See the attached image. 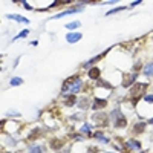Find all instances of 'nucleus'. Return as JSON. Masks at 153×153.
<instances>
[{
	"label": "nucleus",
	"instance_id": "1",
	"mask_svg": "<svg viewBox=\"0 0 153 153\" xmlns=\"http://www.w3.org/2000/svg\"><path fill=\"white\" fill-rule=\"evenodd\" d=\"M80 87H81V78L80 76H71V78H68L65 81V84H63V92L66 94L68 92H72L74 95L80 91Z\"/></svg>",
	"mask_w": 153,
	"mask_h": 153
},
{
	"label": "nucleus",
	"instance_id": "2",
	"mask_svg": "<svg viewBox=\"0 0 153 153\" xmlns=\"http://www.w3.org/2000/svg\"><path fill=\"white\" fill-rule=\"evenodd\" d=\"M109 118L113 121L115 127H126V124H127V120H126L124 115L121 113V109H120V107L113 109V110L110 112V115H109Z\"/></svg>",
	"mask_w": 153,
	"mask_h": 153
},
{
	"label": "nucleus",
	"instance_id": "3",
	"mask_svg": "<svg viewBox=\"0 0 153 153\" xmlns=\"http://www.w3.org/2000/svg\"><path fill=\"white\" fill-rule=\"evenodd\" d=\"M147 87V84H136L132 91H130V100H132V104H136L138 101H139V98H141V92L139 91H144V89Z\"/></svg>",
	"mask_w": 153,
	"mask_h": 153
},
{
	"label": "nucleus",
	"instance_id": "4",
	"mask_svg": "<svg viewBox=\"0 0 153 153\" xmlns=\"http://www.w3.org/2000/svg\"><path fill=\"white\" fill-rule=\"evenodd\" d=\"M107 52H109V49H107V51H104V52H101V54H98L97 57L91 58V60H89V61H86V63H84V68H91L92 65H95L97 61H100L101 58H104V57L107 55Z\"/></svg>",
	"mask_w": 153,
	"mask_h": 153
},
{
	"label": "nucleus",
	"instance_id": "5",
	"mask_svg": "<svg viewBox=\"0 0 153 153\" xmlns=\"http://www.w3.org/2000/svg\"><path fill=\"white\" fill-rule=\"evenodd\" d=\"M81 34L80 32H69L68 35H66V40H68V43H76L78 40H81Z\"/></svg>",
	"mask_w": 153,
	"mask_h": 153
},
{
	"label": "nucleus",
	"instance_id": "6",
	"mask_svg": "<svg viewBox=\"0 0 153 153\" xmlns=\"http://www.w3.org/2000/svg\"><path fill=\"white\" fill-rule=\"evenodd\" d=\"M107 104V101L106 100H101V98H95L94 100V103H92V109L94 110H98V109H104Z\"/></svg>",
	"mask_w": 153,
	"mask_h": 153
},
{
	"label": "nucleus",
	"instance_id": "7",
	"mask_svg": "<svg viewBox=\"0 0 153 153\" xmlns=\"http://www.w3.org/2000/svg\"><path fill=\"white\" fill-rule=\"evenodd\" d=\"M94 121H95L98 126H106V124H107V118H106V115H101V113L94 115Z\"/></svg>",
	"mask_w": 153,
	"mask_h": 153
},
{
	"label": "nucleus",
	"instance_id": "8",
	"mask_svg": "<svg viewBox=\"0 0 153 153\" xmlns=\"http://www.w3.org/2000/svg\"><path fill=\"white\" fill-rule=\"evenodd\" d=\"M87 75H89L91 80H98L100 75H101V71H100V68H92V69H89Z\"/></svg>",
	"mask_w": 153,
	"mask_h": 153
},
{
	"label": "nucleus",
	"instance_id": "9",
	"mask_svg": "<svg viewBox=\"0 0 153 153\" xmlns=\"http://www.w3.org/2000/svg\"><path fill=\"white\" fill-rule=\"evenodd\" d=\"M78 11H81L80 8H72V9H66V11H63V12H60V14H57L55 17H52V19H60V17H63V16H68V14H75V12H78Z\"/></svg>",
	"mask_w": 153,
	"mask_h": 153
},
{
	"label": "nucleus",
	"instance_id": "10",
	"mask_svg": "<svg viewBox=\"0 0 153 153\" xmlns=\"http://www.w3.org/2000/svg\"><path fill=\"white\" fill-rule=\"evenodd\" d=\"M6 19H11V20H17V22H22V23H29V20L26 17H22V16H17V14H8Z\"/></svg>",
	"mask_w": 153,
	"mask_h": 153
},
{
	"label": "nucleus",
	"instance_id": "11",
	"mask_svg": "<svg viewBox=\"0 0 153 153\" xmlns=\"http://www.w3.org/2000/svg\"><path fill=\"white\" fill-rule=\"evenodd\" d=\"M136 76H138L136 74H132V75H129V76H126V80L123 81V86H124V87H129V86L136 80Z\"/></svg>",
	"mask_w": 153,
	"mask_h": 153
},
{
	"label": "nucleus",
	"instance_id": "12",
	"mask_svg": "<svg viewBox=\"0 0 153 153\" xmlns=\"http://www.w3.org/2000/svg\"><path fill=\"white\" fill-rule=\"evenodd\" d=\"M63 146H65V141H61V139H52V141H51V147H52L54 150H58Z\"/></svg>",
	"mask_w": 153,
	"mask_h": 153
},
{
	"label": "nucleus",
	"instance_id": "13",
	"mask_svg": "<svg viewBox=\"0 0 153 153\" xmlns=\"http://www.w3.org/2000/svg\"><path fill=\"white\" fill-rule=\"evenodd\" d=\"M126 146L130 147V149H141V143L135 141V139H129V141H126Z\"/></svg>",
	"mask_w": 153,
	"mask_h": 153
},
{
	"label": "nucleus",
	"instance_id": "14",
	"mask_svg": "<svg viewBox=\"0 0 153 153\" xmlns=\"http://www.w3.org/2000/svg\"><path fill=\"white\" fill-rule=\"evenodd\" d=\"M144 129H146V124L144 123H138V124L133 126V133H141V132H144Z\"/></svg>",
	"mask_w": 153,
	"mask_h": 153
},
{
	"label": "nucleus",
	"instance_id": "15",
	"mask_svg": "<svg viewBox=\"0 0 153 153\" xmlns=\"http://www.w3.org/2000/svg\"><path fill=\"white\" fill-rule=\"evenodd\" d=\"M75 103H76V97H75L74 94H72V95H69V97L66 98V106H68V107H71V106H74Z\"/></svg>",
	"mask_w": 153,
	"mask_h": 153
},
{
	"label": "nucleus",
	"instance_id": "16",
	"mask_svg": "<svg viewBox=\"0 0 153 153\" xmlns=\"http://www.w3.org/2000/svg\"><path fill=\"white\" fill-rule=\"evenodd\" d=\"M45 152V147L43 146H32L29 149V153H43Z\"/></svg>",
	"mask_w": 153,
	"mask_h": 153
},
{
	"label": "nucleus",
	"instance_id": "17",
	"mask_svg": "<svg viewBox=\"0 0 153 153\" xmlns=\"http://www.w3.org/2000/svg\"><path fill=\"white\" fill-rule=\"evenodd\" d=\"M144 74L147 76H153V63H149V65L144 68Z\"/></svg>",
	"mask_w": 153,
	"mask_h": 153
},
{
	"label": "nucleus",
	"instance_id": "18",
	"mask_svg": "<svg viewBox=\"0 0 153 153\" xmlns=\"http://www.w3.org/2000/svg\"><path fill=\"white\" fill-rule=\"evenodd\" d=\"M83 133H87L89 136H92V132H91V126H89V124H84L83 127H81V129H80Z\"/></svg>",
	"mask_w": 153,
	"mask_h": 153
},
{
	"label": "nucleus",
	"instance_id": "19",
	"mask_svg": "<svg viewBox=\"0 0 153 153\" xmlns=\"http://www.w3.org/2000/svg\"><path fill=\"white\" fill-rule=\"evenodd\" d=\"M22 83H23V80L20 78V76H16V78H12V80L9 81L11 86H19V84H22Z\"/></svg>",
	"mask_w": 153,
	"mask_h": 153
},
{
	"label": "nucleus",
	"instance_id": "20",
	"mask_svg": "<svg viewBox=\"0 0 153 153\" xmlns=\"http://www.w3.org/2000/svg\"><path fill=\"white\" fill-rule=\"evenodd\" d=\"M80 26V22H72L69 25H66V29H75V28H78Z\"/></svg>",
	"mask_w": 153,
	"mask_h": 153
},
{
	"label": "nucleus",
	"instance_id": "21",
	"mask_svg": "<svg viewBox=\"0 0 153 153\" xmlns=\"http://www.w3.org/2000/svg\"><path fill=\"white\" fill-rule=\"evenodd\" d=\"M127 6H120V8H113V9H110L109 12H107V16H110V14H115V12H120V11H124Z\"/></svg>",
	"mask_w": 153,
	"mask_h": 153
},
{
	"label": "nucleus",
	"instance_id": "22",
	"mask_svg": "<svg viewBox=\"0 0 153 153\" xmlns=\"http://www.w3.org/2000/svg\"><path fill=\"white\" fill-rule=\"evenodd\" d=\"M28 32H29L28 29H25V31H22L20 34H17V35L14 37V40H19V38H23V37H26V35H28Z\"/></svg>",
	"mask_w": 153,
	"mask_h": 153
},
{
	"label": "nucleus",
	"instance_id": "23",
	"mask_svg": "<svg viewBox=\"0 0 153 153\" xmlns=\"http://www.w3.org/2000/svg\"><path fill=\"white\" fill-rule=\"evenodd\" d=\"M94 136H95V138H98V139H101V141H103V143H109V139H107V138H106V136H104L103 133H95Z\"/></svg>",
	"mask_w": 153,
	"mask_h": 153
},
{
	"label": "nucleus",
	"instance_id": "24",
	"mask_svg": "<svg viewBox=\"0 0 153 153\" xmlns=\"http://www.w3.org/2000/svg\"><path fill=\"white\" fill-rule=\"evenodd\" d=\"M98 86H104V87H107V89H112V86H110L107 81H98Z\"/></svg>",
	"mask_w": 153,
	"mask_h": 153
},
{
	"label": "nucleus",
	"instance_id": "25",
	"mask_svg": "<svg viewBox=\"0 0 153 153\" xmlns=\"http://www.w3.org/2000/svg\"><path fill=\"white\" fill-rule=\"evenodd\" d=\"M144 100L147 101V103H153V95H146Z\"/></svg>",
	"mask_w": 153,
	"mask_h": 153
},
{
	"label": "nucleus",
	"instance_id": "26",
	"mask_svg": "<svg viewBox=\"0 0 153 153\" xmlns=\"http://www.w3.org/2000/svg\"><path fill=\"white\" fill-rule=\"evenodd\" d=\"M23 6H25V9H28V11H31V9H32V6H29V3H28V2H23Z\"/></svg>",
	"mask_w": 153,
	"mask_h": 153
},
{
	"label": "nucleus",
	"instance_id": "27",
	"mask_svg": "<svg viewBox=\"0 0 153 153\" xmlns=\"http://www.w3.org/2000/svg\"><path fill=\"white\" fill-rule=\"evenodd\" d=\"M139 3H141V0H136V2L130 3V6H129V8H133V6H136V5H139Z\"/></svg>",
	"mask_w": 153,
	"mask_h": 153
},
{
	"label": "nucleus",
	"instance_id": "28",
	"mask_svg": "<svg viewBox=\"0 0 153 153\" xmlns=\"http://www.w3.org/2000/svg\"><path fill=\"white\" fill-rule=\"evenodd\" d=\"M149 123H152V124H153V118H152V120H149Z\"/></svg>",
	"mask_w": 153,
	"mask_h": 153
},
{
	"label": "nucleus",
	"instance_id": "29",
	"mask_svg": "<svg viewBox=\"0 0 153 153\" xmlns=\"http://www.w3.org/2000/svg\"><path fill=\"white\" fill-rule=\"evenodd\" d=\"M109 153H112V152H109Z\"/></svg>",
	"mask_w": 153,
	"mask_h": 153
}]
</instances>
